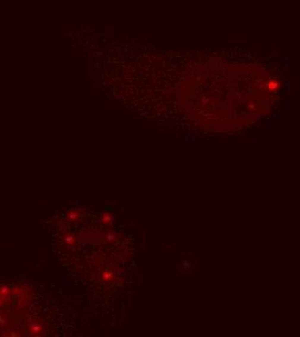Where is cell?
<instances>
[{"instance_id": "1", "label": "cell", "mask_w": 300, "mask_h": 337, "mask_svg": "<svg viewBox=\"0 0 300 337\" xmlns=\"http://www.w3.org/2000/svg\"><path fill=\"white\" fill-rule=\"evenodd\" d=\"M268 87H269L270 91H276L278 87H280V82H278V80L272 79V80H270V82L268 83Z\"/></svg>"}]
</instances>
